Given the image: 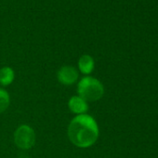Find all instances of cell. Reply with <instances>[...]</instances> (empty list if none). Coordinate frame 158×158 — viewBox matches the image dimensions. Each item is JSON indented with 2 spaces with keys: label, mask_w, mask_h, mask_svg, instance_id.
<instances>
[{
  "label": "cell",
  "mask_w": 158,
  "mask_h": 158,
  "mask_svg": "<svg viewBox=\"0 0 158 158\" xmlns=\"http://www.w3.org/2000/svg\"><path fill=\"white\" fill-rule=\"evenodd\" d=\"M68 137L71 142L79 148L90 147L99 137L98 124L89 114H78L68 127Z\"/></svg>",
  "instance_id": "cell-1"
},
{
  "label": "cell",
  "mask_w": 158,
  "mask_h": 158,
  "mask_svg": "<svg viewBox=\"0 0 158 158\" xmlns=\"http://www.w3.org/2000/svg\"><path fill=\"white\" fill-rule=\"evenodd\" d=\"M77 91L79 97L86 102H96L103 96L104 89L98 79L86 76L78 83Z\"/></svg>",
  "instance_id": "cell-2"
},
{
  "label": "cell",
  "mask_w": 158,
  "mask_h": 158,
  "mask_svg": "<svg viewBox=\"0 0 158 158\" xmlns=\"http://www.w3.org/2000/svg\"><path fill=\"white\" fill-rule=\"evenodd\" d=\"M15 144L23 150H28L32 148L35 142V134L34 129L27 126H20L14 133Z\"/></svg>",
  "instance_id": "cell-3"
},
{
  "label": "cell",
  "mask_w": 158,
  "mask_h": 158,
  "mask_svg": "<svg viewBox=\"0 0 158 158\" xmlns=\"http://www.w3.org/2000/svg\"><path fill=\"white\" fill-rule=\"evenodd\" d=\"M58 80L60 84L65 86L73 85L78 78L77 71L72 66H63L58 72Z\"/></svg>",
  "instance_id": "cell-4"
},
{
  "label": "cell",
  "mask_w": 158,
  "mask_h": 158,
  "mask_svg": "<svg viewBox=\"0 0 158 158\" xmlns=\"http://www.w3.org/2000/svg\"><path fill=\"white\" fill-rule=\"evenodd\" d=\"M69 108L70 110L76 114L77 115L78 114H85L88 109H89V106H88V103L85 100H83L82 98H80L79 96H73L70 99L69 101Z\"/></svg>",
  "instance_id": "cell-5"
},
{
  "label": "cell",
  "mask_w": 158,
  "mask_h": 158,
  "mask_svg": "<svg viewBox=\"0 0 158 158\" xmlns=\"http://www.w3.org/2000/svg\"><path fill=\"white\" fill-rule=\"evenodd\" d=\"M94 60L89 55H83L78 61V67L83 73L89 74L94 69Z\"/></svg>",
  "instance_id": "cell-6"
},
{
  "label": "cell",
  "mask_w": 158,
  "mask_h": 158,
  "mask_svg": "<svg viewBox=\"0 0 158 158\" xmlns=\"http://www.w3.org/2000/svg\"><path fill=\"white\" fill-rule=\"evenodd\" d=\"M14 80V72L10 67L0 69V84L3 86L10 85Z\"/></svg>",
  "instance_id": "cell-7"
},
{
  "label": "cell",
  "mask_w": 158,
  "mask_h": 158,
  "mask_svg": "<svg viewBox=\"0 0 158 158\" xmlns=\"http://www.w3.org/2000/svg\"><path fill=\"white\" fill-rule=\"evenodd\" d=\"M10 105V95L5 90L0 89V114L5 112Z\"/></svg>",
  "instance_id": "cell-8"
}]
</instances>
